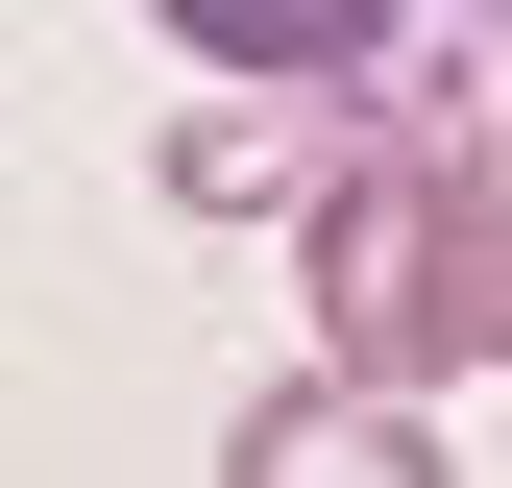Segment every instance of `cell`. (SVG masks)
<instances>
[{"mask_svg": "<svg viewBox=\"0 0 512 488\" xmlns=\"http://www.w3.org/2000/svg\"><path fill=\"white\" fill-rule=\"evenodd\" d=\"M317 366L342 391H464L512 366V147L488 122H391V147L317 196Z\"/></svg>", "mask_w": 512, "mask_h": 488, "instance_id": "cell-1", "label": "cell"}, {"mask_svg": "<svg viewBox=\"0 0 512 488\" xmlns=\"http://www.w3.org/2000/svg\"><path fill=\"white\" fill-rule=\"evenodd\" d=\"M220 488H439V415H415V391H342V366H293V391L220 440Z\"/></svg>", "mask_w": 512, "mask_h": 488, "instance_id": "cell-2", "label": "cell"}, {"mask_svg": "<svg viewBox=\"0 0 512 488\" xmlns=\"http://www.w3.org/2000/svg\"><path fill=\"white\" fill-rule=\"evenodd\" d=\"M147 25H196L220 74H366V49H391V0H147Z\"/></svg>", "mask_w": 512, "mask_h": 488, "instance_id": "cell-3", "label": "cell"}]
</instances>
